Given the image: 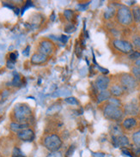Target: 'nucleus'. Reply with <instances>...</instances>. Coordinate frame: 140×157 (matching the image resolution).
I'll list each match as a JSON object with an SVG mask.
<instances>
[{"label":"nucleus","mask_w":140,"mask_h":157,"mask_svg":"<svg viewBox=\"0 0 140 157\" xmlns=\"http://www.w3.org/2000/svg\"><path fill=\"white\" fill-rule=\"evenodd\" d=\"M17 53L16 52H11V53H10V60L11 61V62H14L15 63V61L17 60Z\"/></svg>","instance_id":"32"},{"label":"nucleus","mask_w":140,"mask_h":157,"mask_svg":"<svg viewBox=\"0 0 140 157\" xmlns=\"http://www.w3.org/2000/svg\"><path fill=\"white\" fill-rule=\"evenodd\" d=\"M55 51V46L54 43L52 42L51 40H44L40 43L39 47V52H41L45 55H51L52 52Z\"/></svg>","instance_id":"7"},{"label":"nucleus","mask_w":140,"mask_h":157,"mask_svg":"<svg viewBox=\"0 0 140 157\" xmlns=\"http://www.w3.org/2000/svg\"><path fill=\"white\" fill-rule=\"evenodd\" d=\"M138 124V121L134 117H128L125 119L122 122V127L126 131H131L136 127Z\"/></svg>","instance_id":"14"},{"label":"nucleus","mask_w":140,"mask_h":157,"mask_svg":"<svg viewBox=\"0 0 140 157\" xmlns=\"http://www.w3.org/2000/svg\"><path fill=\"white\" fill-rule=\"evenodd\" d=\"M123 110L124 113L130 116V117H134L140 113L139 106L135 101H131L127 104H126L123 106Z\"/></svg>","instance_id":"8"},{"label":"nucleus","mask_w":140,"mask_h":157,"mask_svg":"<svg viewBox=\"0 0 140 157\" xmlns=\"http://www.w3.org/2000/svg\"><path fill=\"white\" fill-rule=\"evenodd\" d=\"M13 115L17 120V123L27 124L32 118V110L27 104L20 103L17 104L14 107Z\"/></svg>","instance_id":"1"},{"label":"nucleus","mask_w":140,"mask_h":157,"mask_svg":"<svg viewBox=\"0 0 140 157\" xmlns=\"http://www.w3.org/2000/svg\"><path fill=\"white\" fill-rule=\"evenodd\" d=\"M128 59L130 60H132V61L136 62L138 59H140V52L132 51L131 53L128 54Z\"/></svg>","instance_id":"20"},{"label":"nucleus","mask_w":140,"mask_h":157,"mask_svg":"<svg viewBox=\"0 0 140 157\" xmlns=\"http://www.w3.org/2000/svg\"><path fill=\"white\" fill-rule=\"evenodd\" d=\"M115 9L109 7L106 10V11L104 13V17L106 19H111L112 17H115Z\"/></svg>","instance_id":"19"},{"label":"nucleus","mask_w":140,"mask_h":157,"mask_svg":"<svg viewBox=\"0 0 140 157\" xmlns=\"http://www.w3.org/2000/svg\"><path fill=\"white\" fill-rule=\"evenodd\" d=\"M132 141L137 147L140 148V130L132 134Z\"/></svg>","instance_id":"18"},{"label":"nucleus","mask_w":140,"mask_h":157,"mask_svg":"<svg viewBox=\"0 0 140 157\" xmlns=\"http://www.w3.org/2000/svg\"><path fill=\"white\" fill-rule=\"evenodd\" d=\"M67 40H68V38H67V36H65V35H62V36H61V38H60V40H61L63 43L67 42Z\"/></svg>","instance_id":"36"},{"label":"nucleus","mask_w":140,"mask_h":157,"mask_svg":"<svg viewBox=\"0 0 140 157\" xmlns=\"http://www.w3.org/2000/svg\"><path fill=\"white\" fill-rule=\"evenodd\" d=\"M100 153H95V157H104V154L101 153V155H99Z\"/></svg>","instance_id":"37"},{"label":"nucleus","mask_w":140,"mask_h":157,"mask_svg":"<svg viewBox=\"0 0 140 157\" xmlns=\"http://www.w3.org/2000/svg\"><path fill=\"white\" fill-rule=\"evenodd\" d=\"M119 84L123 87L126 92H132L138 88V82L132 74L122 73L119 77Z\"/></svg>","instance_id":"3"},{"label":"nucleus","mask_w":140,"mask_h":157,"mask_svg":"<svg viewBox=\"0 0 140 157\" xmlns=\"http://www.w3.org/2000/svg\"><path fill=\"white\" fill-rule=\"evenodd\" d=\"M48 59L47 55L41 52H35L31 57V63L33 64H41L46 63Z\"/></svg>","instance_id":"13"},{"label":"nucleus","mask_w":140,"mask_h":157,"mask_svg":"<svg viewBox=\"0 0 140 157\" xmlns=\"http://www.w3.org/2000/svg\"><path fill=\"white\" fill-rule=\"evenodd\" d=\"M74 151H75V146H74V145H72V146L68 149V150L66 151L65 157H72V154L74 153Z\"/></svg>","instance_id":"30"},{"label":"nucleus","mask_w":140,"mask_h":157,"mask_svg":"<svg viewBox=\"0 0 140 157\" xmlns=\"http://www.w3.org/2000/svg\"><path fill=\"white\" fill-rule=\"evenodd\" d=\"M113 46L116 48L118 51H119L122 53L125 54H129L132 52L133 47L131 43L127 40H113Z\"/></svg>","instance_id":"6"},{"label":"nucleus","mask_w":140,"mask_h":157,"mask_svg":"<svg viewBox=\"0 0 140 157\" xmlns=\"http://www.w3.org/2000/svg\"><path fill=\"white\" fill-rule=\"evenodd\" d=\"M64 101L66 102V103H68L70 105H73V106H75V105H79V101L76 100L75 97H67L64 99Z\"/></svg>","instance_id":"25"},{"label":"nucleus","mask_w":140,"mask_h":157,"mask_svg":"<svg viewBox=\"0 0 140 157\" xmlns=\"http://www.w3.org/2000/svg\"><path fill=\"white\" fill-rule=\"evenodd\" d=\"M132 75L134 76V77L137 79V81L140 83V67H138V66L132 67Z\"/></svg>","instance_id":"22"},{"label":"nucleus","mask_w":140,"mask_h":157,"mask_svg":"<svg viewBox=\"0 0 140 157\" xmlns=\"http://www.w3.org/2000/svg\"><path fill=\"white\" fill-rule=\"evenodd\" d=\"M47 157H63V155L59 151H55V152H51L47 155Z\"/></svg>","instance_id":"31"},{"label":"nucleus","mask_w":140,"mask_h":157,"mask_svg":"<svg viewBox=\"0 0 140 157\" xmlns=\"http://www.w3.org/2000/svg\"><path fill=\"white\" fill-rule=\"evenodd\" d=\"M17 136L19 139L24 142H32L34 139V133L33 130H31L29 128L24 129L21 132L17 133Z\"/></svg>","instance_id":"10"},{"label":"nucleus","mask_w":140,"mask_h":157,"mask_svg":"<svg viewBox=\"0 0 140 157\" xmlns=\"http://www.w3.org/2000/svg\"><path fill=\"white\" fill-rule=\"evenodd\" d=\"M14 64H15L14 62H11L10 60H8L7 61V67L10 69H13L14 68Z\"/></svg>","instance_id":"33"},{"label":"nucleus","mask_w":140,"mask_h":157,"mask_svg":"<svg viewBox=\"0 0 140 157\" xmlns=\"http://www.w3.org/2000/svg\"><path fill=\"white\" fill-rule=\"evenodd\" d=\"M14 75V79L12 81V85L13 86H20L21 85V78L19 74L17 72L13 73Z\"/></svg>","instance_id":"24"},{"label":"nucleus","mask_w":140,"mask_h":157,"mask_svg":"<svg viewBox=\"0 0 140 157\" xmlns=\"http://www.w3.org/2000/svg\"><path fill=\"white\" fill-rule=\"evenodd\" d=\"M109 92H110L111 95H113L115 98H117L123 96L126 91L125 90V89L119 83H115V84H113L111 86L110 89H109Z\"/></svg>","instance_id":"11"},{"label":"nucleus","mask_w":140,"mask_h":157,"mask_svg":"<svg viewBox=\"0 0 140 157\" xmlns=\"http://www.w3.org/2000/svg\"><path fill=\"white\" fill-rule=\"evenodd\" d=\"M132 44L134 45V47H136L137 49L140 50V37L139 36H134L132 38Z\"/></svg>","instance_id":"27"},{"label":"nucleus","mask_w":140,"mask_h":157,"mask_svg":"<svg viewBox=\"0 0 140 157\" xmlns=\"http://www.w3.org/2000/svg\"><path fill=\"white\" fill-rule=\"evenodd\" d=\"M113 144L115 147H126L129 145V139L124 135L113 136Z\"/></svg>","instance_id":"12"},{"label":"nucleus","mask_w":140,"mask_h":157,"mask_svg":"<svg viewBox=\"0 0 140 157\" xmlns=\"http://www.w3.org/2000/svg\"><path fill=\"white\" fill-rule=\"evenodd\" d=\"M13 157H24L21 153V151L17 148H15L13 150Z\"/></svg>","instance_id":"29"},{"label":"nucleus","mask_w":140,"mask_h":157,"mask_svg":"<svg viewBox=\"0 0 140 157\" xmlns=\"http://www.w3.org/2000/svg\"><path fill=\"white\" fill-rule=\"evenodd\" d=\"M29 6H32V2H29H29H27V3H26V6L24 7V8L22 9V12L21 13L24 12V11L26 10V9L28 8V7H29Z\"/></svg>","instance_id":"35"},{"label":"nucleus","mask_w":140,"mask_h":157,"mask_svg":"<svg viewBox=\"0 0 140 157\" xmlns=\"http://www.w3.org/2000/svg\"><path fill=\"white\" fill-rule=\"evenodd\" d=\"M61 109V106L60 105L59 106H56V105H53V106H51L47 111V114H52V113H58L59 111Z\"/></svg>","instance_id":"23"},{"label":"nucleus","mask_w":140,"mask_h":157,"mask_svg":"<svg viewBox=\"0 0 140 157\" xmlns=\"http://www.w3.org/2000/svg\"><path fill=\"white\" fill-rule=\"evenodd\" d=\"M64 16L67 21H72L74 19V11H72V10H65L64 11Z\"/></svg>","instance_id":"21"},{"label":"nucleus","mask_w":140,"mask_h":157,"mask_svg":"<svg viewBox=\"0 0 140 157\" xmlns=\"http://www.w3.org/2000/svg\"><path fill=\"white\" fill-rule=\"evenodd\" d=\"M29 126V124H20V123H11L10 124V129H11V131L13 132H17L18 133L19 132H21L22 130H24V129H27Z\"/></svg>","instance_id":"16"},{"label":"nucleus","mask_w":140,"mask_h":157,"mask_svg":"<svg viewBox=\"0 0 140 157\" xmlns=\"http://www.w3.org/2000/svg\"><path fill=\"white\" fill-rule=\"evenodd\" d=\"M76 29V28H75V26L72 24V23H70L68 25L65 26V28H64V31L66 32V33H72V32H74Z\"/></svg>","instance_id":"28"},{"label":"nucleus","mask_w":140,"mask_h":157,"mask_svg":"<svg viewBox=\"0 0 140 157\" xmlns=\"http://www.w3.org/2000/svg\"><path fill=\"white\" fill-rule=\"evenodd\" d=\"M111 94L109 90H104V91H101L97 95V102L98 103H102V102L108 101L111 98Z\"/></svg>","instance_id":"15"},{"label":"nucleus","mask_w":140,"mask_h":157,"mask_svg":"<svg viewBox=\"0 0 140 157\" xmlns=\"http://www.w3.org/2000/svg\"><path fill=\"white\" fill-rule=\"evenodd\" d=\"M132 15V18L133 20L136 21L137 23L138 22H140V7L138 6V5H135L133 6L131 10Z\"/></svg>","instance_id":"17"},{"label":"nucleus","mask_w":140,"mask_h":157,"mask_svg":"<svg viewBox=\"0 0 140 157\" xmlns=\"http://www.w3.org/2000/svg\"><path fill=\"white\" fill-rule=\"evenodd\" d=\"M43 144L46 147V149H48L51 152H55L62 147V140L60 136L56 134H50L47 135L44 140H43Z\"/></svg>","instance_id":"4"},{"label":"nucleus","mask_w":140,"mask_h":157,"mask_svg":"<svg viewBox=\"0 0 140 157\" xmlns=\"http://www.w3.org/2000/svg\"><path fill=\"white\" fill-rule=\"evenodd\" d=\"M138 101H139V102H140V94H138Z\"/></svg>","instance_id":"38"},{"label":"nucleus","mask_w":140,"mask_h":157,"mask_svg":"<svg viewBox=\"0 0 140 157\" xmlns=\"http://www.w3.org/2000/svg\"><path fill=\"white\" fill-rule=\"evenodd\" d=\"M108 103L109 104H112V105H115V106H121V101H119V99L118 98H112L111 97L109 100H108Z\"/></svg>","instance_id":"26"},{"label":"nucleus","mask_w":140,"mask_h":157,"mask_svg":"<svg viewBox=\"0 0 140 157\" xmlns=\"http://www.w3.org/2000/svg\"><path fill=\"white\" fill-rule=\"evenodd\" d=\"M110 84V78L106 77L104 75H101L96 78V80L95 82V85L97 88L98 90L100 91H104L107 90V89L109 87Z\"/></svg>","instance_id":"9"},{"label":"nucleus","mask_w":140,"mask_h":157,"mask_svg":"<svg viewBox=\"0 0 140 157\" xmlns=\"http://www.w3.org/2000/svg\"><path fill=\"white\" fill-rule=\"evenodd\" d=\"M116 18L119 24L123 26L131 25L133 21L131 10L128 8L127 6H124V5L118 9Z\"/></svg>","instance_id":"5"},{"label":"nucleus","mask_w":140,"mask_h":157,"mask_svg":"<svg viewBox=\"0 0 140 157\" xmlns=\"http://www.w3.org/2000/svg\"><path fill=\"white\" fill-rule=\"evenodd\" d=\"M29 49H30V47H29V46H28V47H26L25 50H24V51L22 52V53H23V55L29 56Z\"/></svg>","instance_id":"34"},{"label":"nucleus","mask_w":140,"mask_h":157,"mask_svg":"<svg viewBox=\"0 0 140 157\" xmlns=\"http://www.w3.org/2000/svg\"><path fill=\"white\" fill-rule=\"evenodd\" d=\"M124 110L121 106H115L107 103V105L104 106L103 108V116L107 120L118 122L123 119Z\"/></svg>","instance_id":"2"}]
</instances>
